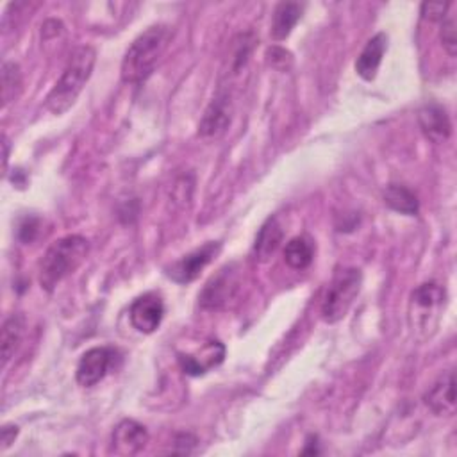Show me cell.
Here are the masks:
<instances>
[{"label":"cell","mask_w":457,"mask_h":457,"mask_svg":"<svg viewBox=\"0 0 457 457\" xmlns=\"http://www.w3.org/2000/svg\"><path fill=\"white\" fill-rule=\"evenodd\" d=\"M116 361H120V352L113 347L90 349L79 359L76 379L81 386L92 388L116 368Z\"/></svg>","instance_id":"obj_7"},{"label":"cell","mask_w":457,"mask_h":457,"mask_svg":"<svg viewBox=\"0 0 457 457\" xmlns=\"http://www.w3.org/2000/svg\"><path fill=\"white\" fill-rule=\"evenodd\" d=\"M448 304L446 288L439 283L429 281L420 285L409 299L407 322L416 341H429L439 329L441 318Z\"/></svg>","instance_id":"obj_4"},{"label":"cell","mask_w":457,"mask_h":457,"mask_svg":"<svg viewBox=\"0 0 457 457\" xmlns=\"http://www.w3.org/2000/svg\"><path fill=\"white\" fill-rule=\"evenodd\" d=\"M386 51H388V36L384 33H379L372 40H368V44L365 45V49L361 51L356 61L357 76L365 81H373L377 77V72Z\"/></svg>","instance_id":"obj_15"},{"label":"cell","mask_w":457,"mask_h":457,"mask_svg":"<svg viewBox=\"0 0 457 457\" xmlns=\"http://www.w3.org/2000/svg\"><path fill=\"white\" fill-rule=\"evenodd\" d=\"M425 405L437 416H452L455 413V381L453 372L443 373L425 393Z\"/></svg>","instance_id":"obj_13"},{"label":"cell","mask_w":457,"mask_h":457,"mask_svg":"<svg viewBox=\"0 0 457 457\" xmlns=\"http://www.w3.org/2000/svg\"><path fill=\"white\" fill-rule=\"evenodd\" d=\"M129 318L132 327L141 334H152L159 329L164 318V302L161 295L148 292L140 295L129 311Z\"/></svg>","instance_id":"obj_10"},{"label":"cell","mask_w":457,"mask_h":457,"mask_svg":"<svg viewBox=\"0 0 457 457\" xmlns=\"http://www.w3.org/2000/svg\"><path fill=\"white\" fill-rule=\"evenodd\" d=\"M315 260V244L308 237H295L285 247V263L293 270H306Z\"/></svg>","instance_id":"obj_20"},{"label":"cell","mask_w":457,"mask_h":457,"mask_svg":"<svg viewBox=\"0 0 457 457\" xmlns=\"http://www.w3.org/2000/svg\"><path fill=\"white\" fill-rule=\"evenodd\" d=\"M22 88V74L17 63H4L3 65V106L6 108L13 102Z\"/></svg>","instance_id":"obj_21"},{"label":"cell","mask_w":457,"mask_h":457,"mask_svg":"<svg viewBox=\"0 0 457 457\" xmlns=\"http://www.w3.org/2000/svg\"><path fill=\"white\" fill-rule=\"evenodd\" d=\"M439 40H441L443 51H445L450 58H455V54H457V33H455V19H453L452 15H448V17L441 22Z\"/></svg>","instance_id":"obj_23"},{"label":"cell","mask_w":457,"mask_h":457,"mask_svg":"<svg viewBox=\"0 0 457 457\" xmlns=\"http://www.w3.org/2000/svg\"><path fill=\"white\" fill-rule=\"evenodd\" d=\"M240 290V270L237 265H227L212 276L198 293V304L207 311H220L233 302Z\"/></svg>","instance_id":"obj_6"},{"label":"cell","mask_w":457,"mask_h":457,"mask_svg":"<svg viewBox=\"0 0 457 457\" xmlns=\"http://www.w3.org/2000/svg\"><path fill=\"white\" fill-rule=\"evenodd\" d=\"M220 251H221L220 242H209V244L191 251L189 254L182 256L175 263H172L166 269V276L177 285H189L220 254Z\"/></svg>","instance_id":"obj_8"},{"label":"cell","mask_w":457,"mask_h":457,"mask_svg":"<svg viewBox=\"0 0 457 457\" xmlns=\"http://www.w3.org/2000/svg\"><path fill=\"white\" fill-rule=\"evenodd\" d=\"M256 45V38L251 33L240 35L238 40L235 42V52H233V72L238 74L249 61L253 51Z\"/></svg>","instance_id":"obj_22"},{"label":"cell","mask_w":457,"mask_h":457,"mask_svg":"<svg viewBox=\"0 0 457 457\" xmlns=\"http://www.w3.org/2000/svg\"><path fill=\"white\" fill-rule=\"evenodd\" d=\"M233 120V99L228 92H220L198 124V134L205 140H218L221 138Z\"/></svg>","instance_id":"obj_9"},{"label":"cell","mask_w":457,"mask_h":457,"mask_svg":"<svg viewBox=\"0 0 457 457\" xmlns=\"http://www.w3.org/2000/svg\"><path fill=\"white\" fill-rule=\"evenodd\" d=\"M173 31L164 24H157L143 31L125 51L122 60V81L125 84L145 83L159 65L161 58L172 44Z\"/></svg>","instance_id":"obj_1"},{"label":"cell","mask_w":457,"mask_h":457,"mask_svg":"<svg viewBox=\"0 0 457 457\" xmlns=\"http://www.w3.org/2000/svg\"><path fill=\"white\" fill-rule=\"evenodd\" d=\"M450 3H423L420 8L421 19L429 22H443L448 15Z\"/></svg>","instance_id":"obj_24"},{"label":"cell","mask_w":457,"mask_h":457,"mask_svg":"<svg viewBox=\"0 0 457 457\" xmlns=\"http://www.w3.org/2000/svg\"><path fill=\"white\" fill-rule=\"evenodd\" d=\"M421 132L432 143H445L452 136V122L439 104H427L418 111Z\"/></svg>","instance_id":"obj_14"},{"label":"cell","mask_w":457,"mask_h":457,"mask_svg":"<svg viewBox=\"0 0 457 457\" xmlns=\"http://www.w3.org/2000/svg\"><path fill=\"white\" fill-rule=\"evenodd\" d=\"M283 237H285V233H283V228H281L277 218L267 220V223L260 228V233L256 237V244H254L256 260L261 261V263L269 261L277 253V249L281 247Z\"/></svg>","instance_id":"obj_17"},{"label":"cell","mask_w":457,"mask_h":457,"mask_svg":"<svg viewBox=\"0 0 457 457\" xmlns=\"http://www.w3.org/2000/svg\"><path fill=\"white\" fill-rule=\"evenodd\" d=\"M269 61L274 68H279V70H288L292 67V54L286 52L285 49L281 47H272L269 51Z\"/></svg>","instance_id":"obj_26"},{"label":"cell","mask_w":457,"mask_h":457,"mask_svg":"<svg viewBox=\"0 0 457 457\" xmlns=\"http://www.w3.org/2000/svg\"><path fill=\"white\" fill-rule=\"evenodd\" d=\"M302 6L299 3H281L277 4L274 12V20H272V36L276 42L286 40L297 22L302 17Z\"/></svg>","instance_id":"obj_19"},{"label":"cell","mask_w":457,"mask_h":457,"mask_svg":"<svg viewBox=\"0 0 457 457\" xmlns=\"http://www.w3.org/2000/svg\"><path fill=\"white\" fill-rule=\"evenodd\" d=\"M363 274L359 269H343L334 274L322 301V318L327 324H336L347 317L356 299L361 293Z\"/></svg>","instance_id":"obj_5"},{"label":"cell","mask_w":457,"mask_h":457,"mask_svg":"<svg viewBox=\"0 0 457 457\" xmlns=\"http://www.w3.org/2000/svg\"><path fill=\"white\" fill-rule=\"evenodd\" d=\"M95 61L97 51L92 45L77 47L72 52L60 81L54 84L45 100V106L52 115L60 116L76 104L77 97L81 95V92L84 90L86 83L93 74Z\"/></svg>","instance_id":"obj_3"},{"label":"cell","mask_w":457,"mask_h":457,"mask_svg":"<svg viewBox=\"0 0 457 457\" xmlns=\"http://www.w3.org/2000/svg\"><path fill=\"white\" fill-rule=\"evenodd\" d=\"M26 333V317L20 313L12 315L4 320L3 331H0V352H3V366H6L15 352L19 350Z\"/></svg>","instance_id":"obj_16"},{"label":"cell","mask_w":457,"mask_h":457,"mask_svg":"<svg viewBox=\"0 0 457 457\" xmlns=\"http://www.w3.org/2000/svg\"><path fill=\"white\" fill-rule=\"evenodd\" d=\"M179 365L186 375L200 377L216 368L225 359V345L218 340L205 341L198 350L189 354H177Z\"/></svg>","instance_id":"obj_11"},{"label":"cell","mask_w":457,"mask_h":457,"mask_svg":"<svg viewBox=\"0 0 457 457\" xmlns=\"http://www.w3.org/2000/svg\"><path fill=\"white\" fill-rule=\"evenodd\" d=\"M313 439H315V436H311V437L308 439V445H309V448H304V450H302V453H311V455H315V453H320V450H318V445H317V441H315V445H313Z\"/></svg>","instance_id":"obj_29"},{"label":"cell","mask_w":457,"mask_h":457,"mask_svg":"<svg viewBox=\"0 0 457 457\" xmlns=\"http://www.w3.org/2000/svg\"><path fill=\"white\" fill-rule=\"evenodd\" d=\"M90 242L79 235H68L56 240L44 254L38 269L40 286L52 293L61 281L72 276L88 258Z\"/></svg>","instance_id":"obj_2"},{"label":"cell","mask_w":457,"mask_h":457,"mask_svg":"<svg viewBox=\"0 0 457 457\" xmlns=\"http://www.w3.org/2000/svg\"><path fill=\"white\" fill-rule=\"evenodd\" d=\"M40 233V218L26 216L19 225V238L24 244H33Z\"/></svg>","instance_id":"obj_25"},{"label":"cell","mask_w":457,"mask_h":457,"mask_svg":"<svg viewBox=\"0 0 457 457\" xmlns=\"http://www.w3.org/2000/svg\"><path fill=\"white\" fill-rule=\"evenodd\" d=\"M19 432H20V429L17 427V425H13V423H8V425H4L3 427V430H0V448L3 450H8L13 443H15V439H17V436H19Z\"/></svg>","instance_id":"obj_28"},{"label":"cell","mask_w":457,"mask_h":457,"mask_svg":"<svg viewBox=\"0 0 457 457\" xmlns=\"http://www.w3.org/2000/svg\"><path fill=\"white\" fill-rule=\"evenodd\" d=\"M148 443L147 429L136 420H122L111 436V452L116 455H134Z\"/></svg>","instance_id":"obj_12"},{"label":"cell","mask_w":457,"mask_h":457,"mask_svg":"<svg viewBox=\"0 0 457 457\" xmlns=\"http://www.w3.org/2000/svg\"><path fill=\"white\" fill-rule=\"evenodd\" d=\"M382 200L386 207L405 216H416L420 211L418 196L414 195V191L402 184H389L382 193Z\"/></svg>","instance_id":"obj_18"},{"label":"cell","mask_w":457,"mask_h":457,"mask_svg":"<svg viewBox=\"0 0 457 457\" xmlns=\"http://www.w3.org/2000/svg\"><path fill=\"white\" fill-rule=\"evenodd\" d=\"M196 443H198V439H196L193 434H189V432H180V434H177L175 439H173V448H172V452H173V453H191L193 448L196 446Z\"/></svg>","instance_id":"obj_27"}]
</instances>
